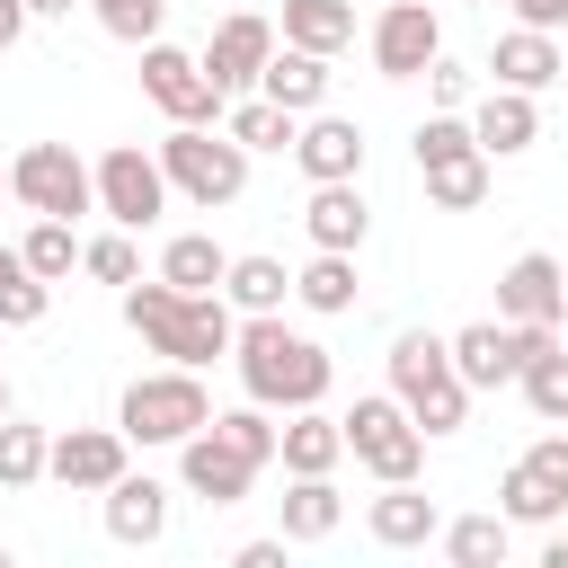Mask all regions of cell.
<instances>
[{
  "mask_svg": "<svg viewBox=\"0 0 568 568\" xmlns=\"http://www.w3.org/2000/svg\"><path fill=\"white\" fill-rule=\"evenodd\" d=\"M248 479H257V462H248V453H231L213 426H195V435L178 444V488H186V497H204V506H240V497H248Z\"/></svg>",
  "mask_w": 568,
  "mask_h": 568,
  "instance_id": "13",
  "label": "cell"
},
{
  "mask_svg": "<svg viewBox=\"0 0 568 568\" xmlns=\"http://www.w3.org/2000/svg\"><path fill=\"white\" fill-rule=\"evenodd\" d=\"M44 426L36 417H0V488H36L44 479Z\"/></svg>",
  "mask_w": 568,
  "mask_h": 568,
  "instance_id": "35",
  "label": "cell"
},
{
  "mask_svg": "<svg viewBox=\"0 0 568 568\" xmlns=\"http://www.w3.org/2000/svg\"><path fill=\"white\" fill-rule=\"evenodd\" d=\"M337 524H346V497H337L328 470H311V479L284 488V541H328Z\"/></svg>",
  "mask_w": 568,
  "mask_h": 568,
  "instance_id": "26",
  "label": "cell"
},
{
  "mask_svg": "<svg viewBox=\"0 0 568 568\" xmlns=\"http://www.w3.org/2000/svg\"><path fill=\"white\" fill-rule=\"evenodd\" d=\"M266 53H275V27L257 18V9H231L213 36H204V80L222 89V98H240V89H257V71H266Z\"/></svg>",
  "mask_w": 568,
  "mask_h": 568,
  "instance_id": "12",
  "label": "cell"
},
{
  "mask_svg": "<svg viewBox=\"0 0 568 568\" xmlns=\"http://www.w3.org/2000/svg\"><path fill=\"white\" fill-rule=\"evenodd\" d=\"M293 124H302V115H284V106L257 98V89H240V98L222 106V133H231L240 151H293Z\"/></svg>",
  "mask_w": 568,
  "mask_h": 568,
  "instance_id": "28",
  "label": "cell"
},
{
  "mask_svg": "<svg viewBox=\"0 0 568 568\" xmlns=\"http://www.w3.org/2000/svg\"><path fill=\"white\" fill-rule=\"evenodd\" d=\"M222 302H231L240 320H248V311H284V302H293L284 257H257V248H248V257H231V266H222Z\"/></svg>",
  "mask_w": 568,
  "mask_h": 568,
  "instance_id": "25",
  "label": "cell"
},
{
  "mask_svg": "<svg viewBox=\"0 0 568 568\" xmlns=\"http://www.w3.org/2000/svg\"><path fill=\"white\" fill-rule=\"evenodd\" d=\"M231 364H240V390L257 408H320L328 382H337L328 346L302 337V328H284V311H248L231 328Z\"/></svg>",
  "mask_w": 568,
  "mask_h": 568,
  "instance_id": "1",
  "label": "cell"
},
{
  "mask_svg": "<svg viewBox=\"0 0 568 568\" xmlns=\"http://www.w3.org/2000/svg\"><path fill=\"white\" fill-rule=\"evenodd\" d=\"M488 169H497L488 151H462V160H435V169H417V178H426V204H435V213H479V204H488Z\"/></svg>",
  "mask_w": 568,
  "mask_h": 568,
  "instance_id": "29",
  "label": "cell"
},
{
  "mask_svg": "<svg viewBox=\"0 0 568 568\" xmlns=\"http://www.w3.org/2000/svg\"><path fill=\"white\" fill-rule=\"evenodd\" d=\"M559 89H568V44H559Z\"/></svg>",
  "mask_w": 568,
  "mask_h": 568,
  "instance_id": "48",
  "label": "cell"
},
{
  "mask_svg": "<svg viewBox=\"0 0 568 568\" xmlns=\"http://www.w3.org/2000/svg\"><path fill=\"white\" fill-rule=\"evenodd\" d=\"M293 160H302V178H311V186H320V178H364V124H355V115L311 106V115L293 124Z\"/></svg>",
  "mask_w": 568,
  "mask_h": 568,
  "instance_id": "14",
  "label": "cell"
},
{
  "mask_svg": "<svg viewBox=\"0 0 568 568\" xmlns=\"http://www.w3.org/2000/svg\"><path fill=\"white\" fill-rule=\"evenodd\" d=\"M80 0H27V18H71Z\"/></svg>",
  "mask_w": 568,
  "mask_h": 568,
  "instance_id": "47",
  "label": "cell"
},
{
  "mask_svg": "<svg viewBox=\"0 0 568 568\" xmlns=\"http://www.w3.org/2000/svg\"><path fill=\"white\" fill-rule=\"evenodd\" d=\"M213 435H222L231 453H248L257 470L275 462V408H257V399H240V408H213Z\"/></svg>",
  "mask_w": 568,
  "mask_h": 568,
  "instance_id": "36",
  "label": "cell"
},
{
  "mask_svg": "<svg viewBox=\"0 0 568 568\" xmlns=\"http://www.w3.org/2000/svg\"><path fill=\"white\" fill-rule=\"evenodd\" d=\"M142 98H151L169 124H222V106H231V98L204 80V62H195V53H178L169 36H151V44H142Z\"/></svg>",
  "mask_w": 568,
  "mask_h": 568,
  "instance_id": "9",
  "label": "cell"
},
{
  "mask_svg": "<svg viewBox=\"0 0 568 568\" xmlns=\"http://www.w3.org/2000/svg\"><path fill=\"white\" fill-rule=\"evenodd\" d=\"M0 417H9V382H0Z\"/></svg>",
  "mask_w": 568,
  "mask_h": 568,
  "instance_id": "50",
  "label": "cell"
},
{
  "mask_svg": "<svg viewBox=\"0 0 568 568\" xmlns=\"http://www.w3.org/2000/svg\"><path fill=\"white\" fill-rule=\"evenodd\" d=\"M497 320H568V293H559V257L550 248H524L497 275Z\"/></svg>",
  "mask_w": 568,
  "mask_h": 568,
  "instance_id": "20",
  "label": "cell"
},
{
  "mask_svg": "<svg viewBox=\"0 0 568 568\" xmlns=\"http://www.w3.org/2000/svg\"><path fill=\"white\" fill-rule=\"evenodd\" d=\"M417 80H426V98H435L444 115H470V98H479V71H470V62H453V53H435Z\"/></svg>",
  "mask_w": 568,
  "mask_h": 568,
  "instance_id": "40",
  "label": "cell"
},
{
  "mask_svg": "<svg viewBox=\"0 0 568 568\" xmlns=\"http://www.w3.org/2000/svg\"><path fill=\"white\" fill-rule=\"evenodd\" d=\"M0 195H9V160H0Z\"/></svg>",
  "mask_w": 568,
  "mask_h": 568,
  "instance_id": "49",
  "label": "cell"
},
{
  "mask_svg": "<svg viewBox=\"0 0 568 568\" xmlns=\"http://www.w3.org/2000/svg\"><path fill=\"white\" fill-rule=\"evenodd\" d=\"M222 266H231V248H222L213 231H178V240L160 248V275H169L178 293H222Z\"/></svg>",
  "mask_w": 568,
  "mask_h": 568,
  "instance_id": "30",
  "label": "cell"
},
{
  "mask_svg": "<svg viewBox=\"0 0 568 568\" xmlns=\"http://www.w3.org/2000/svg\"><path fill=\"white\" fill-rule=\"evenodd\" d=\"M390 390H399V408L417 417L426 444L470 426V382L453 373V346H444L435 328H399V337H390Z\"/></svg>",
  "mask_w": 568,
  "mask_h": 568,
  "instance_id": "3",
  "label": "cell"
},
{
  "mask_svg": "<svg viewBox=\"0 0 568 568\" xmlns=\"http://www.w3.org/2000/svg\"><path fill=\"white\" fill-rule=\"evenodd\" d=\"M364 532H373L382 550H426V541L444 532V506H435L417 479H382V497L364 506Z\"/></svg>",
  "mask_w": 568,
  "mask_h": 568,
  "instance_id": "15",
  "label": "cell"
},
{
  "mask_svg": "<svg viewBox=\"0 0 568 568\" xmlns=\"http://www.w3.org/2000/svg\"><path fill=\"white\" fill-rule=\"evenodd\" d=\"M488 89H559V36H541V27H506L497 44H488Z\"/></svg>",
  "mask_w": 568,
  "mask_h": 568,
  "instance_id": "16",
  "label": "cell"
},
{
  "mask_svg": "<svg viewBox=\"0 0 568 568\" xmlns=\"http://www.w3.org/2000/svg\"><path fill=\"white\" fill-rule=\"evenodd\" d=\"M36 18H27V0H0V53H18V36H27Z\"/></svg>",
  "mask_w": 568,
  "mask_h": 568,
  "instance_id": "45",
  "label": "cell"
},
{
  "mask_svg": "<svg viewBox=\"0 0 568 568\" xmlns=\"http://www.w3.org/2000/svg\"><path fill=\"white\" fill-rule=\"evenodd\" d=\"M9 195H18L27 213H53V222L98 213V178H89V160H80L71 142H27V151L9 160Z\"/></svg>",
  "mask_w": 568,
  "mask_h": 568,
  "instance_id": "7",
  "label": "cell"
},
{
  "mask_svg": "<svg viewBox=\"0 0 568 568\" xmlns=\"http://www.w3.org/2000/svg\"><path fill=\"white\" fill-rule=\"evenodd\" d=\"M124 328L151 346V355H169V364H222L231 355V328H240V311L222 302V293H178L169 275H133L124 284Z\"/></svg>",
  "mask_w": 568,
  "mask_h": 568,
  "instance_id": "2",
  "label": "cell"
},
{
  "mask_svg": "<svg viewBox=\"0 0 568 568\" xmlns=\"http://www.w3.org/2000/svg\"><path fill=\"white\" fill-rule=\"evenodd\" d=\"M98 213L115 222V231H151L160 213H169V178H160V151H142V142H115L98 169Z\"/></svg>",
  "mask_w": 568,
  "mask_h": 568,
  "instance_id": "8",
  "label": "cell"
},
{
  "mask_svg": "<svg viewBox=\"0 0 568 568\" xmlns=\"http://www.w3.org/2000/svg\"><path fill=\"white\" fill-rule=\"evenodd\" d=\"M80 275H98V284H133V275H142L133 231H98V240H80Z\"/></svg>",
  "mask_w": 568,
  "mask_h": 568,
  "instance_id": "38",
  "label": "cell"
},
{
  "mask_svg": "<svg viewBox=\"0 0 568 568\" xmlns=\"http://www.w3.org/2000/svg\"><path fill=\"white\" fill-rule=\"evenodd\" d=\"M515 27H541V36H568V0H506Z\"/></svg>",
  "mask_w": 568,
  "mask_h": 568,
  "instance_id": "43",
  "label": "cell"
},
{
  "mask_svg": "<svg viewBox=\"0 0 568 568\" xmlns=\"http://www.w3.org/2000/svg\"><path fill=\"white\" fill-rule=\"evenodd\" d=\"M470 142H479L488 160L532 151V142H541V106H532V89H488V98H470Z\"/></svg>",
  "mask_w": 568,
  "mask_h": 568,
  "instance_id": "17",
  "label": "cell"
},
{
  "mask_svg": "<svg viewBox=\"0 0 568 568\" xmlns=\"http://www.w3.org/2000/svg\"><path fill=\"white\" fill-rule=\"evenodd\" d=\"M408 151H417V169H435V160H462V151H479V142H470V115H444V106H435Z\"/></svg>",
  "mask_w": 568,
  "mask_h": 568,
  "instance_id": "41",
  "label": "cell"
},
{
  "mask_svg": "<svg viewBox=\"0 0 568 568\" xmlns=\"http://www.w3.org/2000/svg\"><path fill=\"white\" fill-rule=\"evenodd\" d=\"M18 257L44 275V284H62L71 266H80V240H71V222H53V213H36V231L18 240Z\"/></svg>",
  "mask_w": 568,
  "mask_h": 568,
  "instance_id": "37",
  "label": "cell"
},
{
  "mask_svg": "<svg viewBox=\"0 0 568 568\" xmlns=\"http://www.w3.org/2000/svg\"><path fill=\"white\" fill-rule=\"evenodd\" d=\"M559 293H568V266H559Z\"/></svg>",
  "mask_w": 568,
  "mask_h": 568,
  "instance_id": "51",
  "label": "cell"
},
{
  "mask_svg": "<svg viewBox=\"0 0 568 568\" xmlns=\"http://www.w3.org/2000/svg\"><path fill=\"white\" fill-rule=\"evenodd\" d=\"M115 426H124V444H186L195 426H213V390H204L195 364L133 373L124 399H115Z\"/></svg>",
  "mask_w": 568,
  "mask_h": 568,
  "instance_id": "4",
  "label": "cell"
},
{
  "mask_svg": "<svg viewBox=\"0 0 568 568\" xmlns=\"http://www.w3.org/2000/svg\"><path fill=\"white\" fill-rule=\"evenodd\" d=\"M98 9V27L115 36V44H151L160 27H169V0H89Z\"/></svg>",
  "mask_w": 568,
  "mask_h": 568,
  "instance_id": "39",
  "label": "cell"
},
{
  "mask_svg": "<svg viewBox=\"0 0 568 568\" xmlns=\"http://www.w3.org/2000/svg\"><path fill=\"white\" fill-rule=\"evenodd\" d=\"M479 9H497V0H479Z\"/></svg>",
  "mask_w": 568,
  "mask_h": 568,
  "instance_id": "53",
  "label": "cell"
},
{
  "mask_svg": "<svg viewBox=\"0 0 568 568\" xmlns=\"http://www.w3.org/2000/svg\"><path fill=\"white\" fill-rule=\"evenodd\" d=\"M435 541H444V559H453V568H497L515 532H506V515H453Z\"/></svg>",
  "mask_w": 568,
  "mask_h": 568,
  "instance_id": "34",
  "label": "cell"
},
{
  "mask_svg": "<svg viewBox=\"0 0 568 568\" xmlns=\"http://www.w3.org/2000/svg\"><path fill=\"white\" fill-rule=\"evenodd\" d=\"M524 462H532V470H541V479H550V488L568 497V435H541V444H532Z\"/></svg>",
  "mask_w": 568,
  "mask_h": 568,
  "instance_id": "42",
  "label": "cell"
},
{
  "mask_svg": "<svg viewBox=\"0 0 568 568\" xmlns=\"http://www.w3.org/2000/svg\"><path fill=\"white\" fill-rule=\"evenodd\" d=\"M515 382H524V408H532L541 426H568V346H559V337H550L541 355H524Z\"/></svg>",
  "mask_w": 568,
  "mask_h": 568,
  "instance_id": "31",
  "label": "cell"
},
{
  "mask_svg": "<svg viewBox=\"0 0 568 568\" xmlns=\"http://www.w3.org/2000/svg\"><path fill=\"white\" fill-rule=\"evenodd\" d=\"M284 44L337 62V53L355 44V9H346V0H284Z\"/></svg>",
  "mask_w": 568,
  "mask_h": 568,
  "instance_id": "27",
  "label": "cell"
},
{
  "mask_svg": "<svg viewBox=\"0 0 568 568\" xmlns=\"http://www.w3.org/2000/svg\"><path fill=\"white\" fill-rule=\"evenodd\" d=\"M364 53H373V71H382V80H417V71L444 53V18H435L426 0H390V9L373 18Z\"/></svg>",
  "mask_w": 568,
  "mask_h": 568,
  "instance_id": "11",
  "label": "cell"
},
{
  "mask_svg": "<svg viewBox=\"0 0 568 568\" xmlns=\"http://www.w3.org/2000/svg\"><path fill=\"white\" fill-rule=\"evenodd\" d=\"M444 346H453V373H462L470 390H497V382H515V364H524L506 320H470V328H453Z\"/></svg>",
  "mask_w": 568,
  "mask_h": 568,
  "instance_id": "22",
  "label": "cell"
},
{
  "mask_svg": "<svg viewBox=\"0 0 568 568\" xmlns=\"http://www.w3.org/2000/svg\"><path fill=\"white\" fill-rule=\"evenodd\" d=\"M257 98H275L284 115L328 106V53H302V44H284V36H275V53H266V71H257Z\"/></svg>",
  "mask_w": 568,
  "mask_h": 568,
  "instance_id": "21",
  "label": "cell"
},
{
  "mask_svg": "<svg viewBox=\"0 0 568 568\" xmlns=\"http://www.w3.org/2000/svg\"><path fill=\"white\" fill-rule=\"evenodd\" d=\"M275 462H284L293 479L337 470V462H346V426H337V417H320V408H284V426H275Z\"/></svg>",
  "mask_w": 568,
  "mask_h": 568,
  "instance_id": "23",
  "label": "cell"
},
{
  "mask_svg": "<svg viewBox=\"0 0 568 568\" xmlns=\"http://www.w3.org/2000/svg\"><path fill=\"white\" fill-rule=\"evenodd\" d=\"M160 178H169V195H186L195 213H213V204H240L248 195V151L222 124H169Z\"/></svg>",
  "mask_w": 568,
  "mask_h": 568,
  "instance_id": "5",
  "label": "cell"
},
{
  "mask_svg": "<svg viewBox=\"0 0 568 568\" xmlns=\"http://www.w3.org/2000/svg\"><path fill=\"white\" fill-rule=\"evenodd\" d=\"M44 311H53V284H44V275L0 240V328H36Z\"/></svg>",
  "mask_w": 568,
  "mask_h": 568,
  "instance_id": "32",
  "label": "cell"
},
{
  "mask_svg": "<svg viewBox=\"0 0 568 568\" xmlns=\"http://www.w3.org/2000/svg\"><path fill=\"white\" fill-rule=\"evenodd\" d=\"M497 515H506V524H559V515H568V497H559L532 462H515V470L497 479Z\"/></svg>",
  "mask_w": 568,
  "mask_h": 568,
  "instance_id": "33",
  "label": "cell"
},
{
  "mask_svg": "<svg viewBox=\"0 0 568 568\" xmlns=\"http://www.w3.org/2000/svg\"><path fill=\"white\" fill-rule=\"evenodd\" d=\"M275 559H284V532H266V541H240V550H231V568H275Z\"/></svg>",
  "mask_w": 568,
  "mask_h": 568,
  "instance_id": "44",
  "label": "cell"
},
{
  "mask_svg": "<svg viewBox=\"0 0 568 568\" xmlns=\"http://www.w3.org/2000/svg\"><path fill=\"white\" fill-rule=\"evenodd\" d=\"M337 426H346V453H355L373 479H417V470H426V435H417V417L399 408V390H364Z\"/></svg>",
  "mask_w": 568,
  "mask_h": 568,
  "instance_id": "6",
  "label": "cell"
},
{
  "mask_svg": "<svg viewBox=\"0 0 568 568\" xmlns=\"http://www.w3.org/2000/svg\"><path fill=\"white\" fill-rule=\"evenodd\" d=\"M0 568H9V550H0Z\"/></svg>",
  "mask_w": 568,
  "mask_h": 568,
  "instance_id": "52",
  "label": "cell"
},
{
  "mask_svg": "<svg viewBox=\"0 0 568 568\" xmlns=\"http://www.w3.org/2000/svg\"><path fill=\"white\" fill-rule=\"evenodd\" d=\"M106 532H115L124 550H151V541L169 532V488H160L151 470H115V479H106Z\"/></svg>",
  "mask_w": 568,
  "mask_h": 568,
  "instance_id": "19",
  "label": "cell"
},
{
  "mask_svg": "<svg viewBox=\"0 0 568 568\" xmlns=\"http://www.w3.org/2000/svg\"><path fill=\"white\" fill-rule=\"evenodd\" d=\"M355 248H311V266L293 275V302L302 311H320V320H337V311H355Z\"/></svg>",
  "mask_w": 568,
  "mask_h": 568,
  "instance_id": "24",
  "label": "cell"
},
{
  "mask_svg": "<svg viewBox=\"0 0 568 568\" xmlns=\"http://www.w3.org/2000/svg\"><path fill=\"white\" fill-rule=\"evenodd\" d=\"M115 470H133L124 426H62V435L44 444V479H53V488H71V497H106V479H115Z\"/></svg>",
  "mask_w": 568,
  "mask_h": 568,
  "instance_id": "10",
  "label": "cell"
},
{
  "mask_svg": "<svg viewBox=\"0 0 568 568\" xmlns=\"http://www.w3.org/2000/svg\"><path fill=\"white\" fill-rule=\"evenodd\" d=\"M302 231H311V248H364V240H373L364 186H355V178H320L311 204H302Z\"/></svg>",
  "mask_w": 568,
  "mask_h": 568,
  "instance_id": "18",
  "label": "cell"
},
{
  "mask_svg": "<svg viewBox=\"0 0 568 568\" xmlns=\"http://www.w3.org/2000/svg\"><path fill=\"white\" fill-rule=\"evenodd\" d=\"M541 568H568V532H550V541H541Z\"/></svg>",
  "mask_w": 568,
  "mask_h": 568,
  "instance_id": "46",
  "label": "cell"
}]
</instances>
